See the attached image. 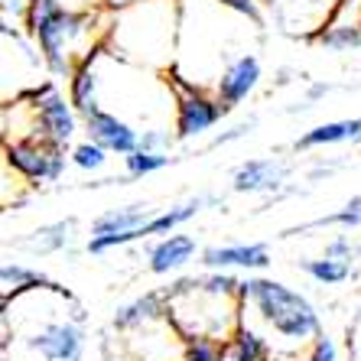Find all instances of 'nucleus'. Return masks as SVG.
<instances>
[{"label":"nucleus","mask_w":361,"mask_h":361,"mask_svg":"<svg viewBox=\"0 0 361 361\" xmlns=\"http://www.w3.org/2000/svg\"><path fill=\"white\" fill-rule=\"evenodd\" d=\"M169 316V306H166V296L163 290H150V293H140L134 300L121 302L114 316H111V329L118 332V336H130L137 329L143 326H153V322H160Z\"/></svg>","instance_id":"nucleus-14"},{"label":"nucleus","mask_w":361,"mask_h":361,"mask_svg":"<svg viewBox=\"0 0 361 361\" xmlns=\"http://www.w3.org/2000/svg\"><path fill=\"white\" fill-rule=\"evenodd\" d=\"M199 254V241L192 235H166L160 241L143 244V257H147V267L157 277H166V274H176L185 264Z\"/></svg>","instance_id":"nucleus-15"},{"label":"nucleus","mask_w":361,"mask_h":361,"mask_svg":"<svg viewBox=\"0 0 361 361\" xmlns=\"http://www.w3.org/2000/svg\"><path fill=\"white\" fill-rule=\"evenodd\" d=\"M296 267L306 274V277H312L316 283H345V280L355 277V267L352 261H342V257H329V254H322V257H306V261H296Z\"/></svg>","instance_id":"nucleus-22"},{"label":"nucleus","mask_w":361,"mask_h":361,"mask_svg":"<svg viewBox=\"0 0 361 361\" xmlns=\"http://www.w3.org/2000/svg\"><path fill=\"white\" fill-rule=\"evenodd\" d=\"M183 361H225V342H219V338H185Z\"/></svg>","instance_id":"nucleus-28"},{"label":"nucleus","mask_w":361,"mask_h":361,"mask_svg":"<svg viewBox=\"0 0 361 361\" xmlns=\"http://www.w3.org/2000/svg\"><path fill=\"white\" fill-rule=\"evenodd\" d=\"M153 219V209L147 202H130V205H118V209L101 212L98 219L92 221L88 235L92 238H104V235H124V231H137Z\"/></svg>","instance_id":"nucleus-19"},{"label":"nucleus","mask_w":361,"mask_h":361,"mask_svg":"<svg viewBox=\"0 0 361 361\" xmlns=\"http://www.w3.org/2000/svg\"><path fill=\"white\" fill-rule=\"evenodd\" d=\"M221 7H228L231 13H238V17L251 20L254 26H267V10H264L261 0H219Z\"/></svg>","instance_id":"nucleus-29"},{"label":"nucleus","mask_w":361,"mask_h":361,"mask_svg":"<svg viewBox=\"0 0 361 361\" xmlns=\"http://www.w3.org/2000/svg\"><path fill=\"white\" fill-rule=\"evenodd\" d=\"M82 130L88 140L101 143L104 150L118 153V157H127V153H134L137 147H140V130L111 108H98V111H92V114H85Z\"/></svg>","instance_id":"nucleus-10"},{"label":"nucleus","mask_w":361,"mask_h":361,"mask_svg":"<svg viewBox=\"0 0 361 361\" xmlns=\"http://www.w3.org/2000/svg\"><path fill=\"white\" fill-rule=\"evenodd\" d=\"M75 231H78L75 219H59V221H49V225H39L36 231H30L23 241H17V247H23L26 254H36V257L62 254L66 247H72Z\"/></svg>","instance_id":"nucleus-16"},{"label":"nucleus","mask_w":361,"mask_h":361,"mask_svg":"<svg viewBox=\"0 0 361 361\" xmlns=\"http://www.w3.org/2000/svg\"><path fill=\"white\" fill-rule=\"evenodd\" d=\"M261 78H264V68H261L257 52L244 49L225 66V72L219 75V82H215L212 92L219 94V101L225 104V111H231V108H238L241 101H247L254 92H257Z\"/></svg>","instance_id":"nucleus-11"},{"label":"nucleus","mask_w":361,"mask_h":361,"mask_svg":"<svg viewBox=\"0 0 361 361\" xmlns=\"http://www.w3.org/2000/svg\"><path fill=\"white\" fill-rule=\"evenodd\" d=\"M225 361H274L270 342L251 326H241L225 342Z\"/></svg>","instance_id":"nucleus-21"},{"label":"nucleus","mask_w":361,"mask_h":361,"mask_svg":"<svg viewBox=\"0 0 361 361\" xmlns=\"http://www.w3.org/2000/svg\"><path fill=\"white\" fill-rule=\"evenodd\" d=\"M179 23L183 0H134L124 7H111L104 46L124 62L169 72L179 52Z\"/></svg>","instance_id":"nucleus-4"},{"label":"nucleus","mask_w":361,"mask_h":361,"mask_svg":"<svg viewBox=\"0 0 361 361\" xmlns=\"http://www.w3.org/2000/svg\"><path fill=\"white\" fill-rule=\"evenodd\" d=\"M329 92V85H312L310 88V101H316V98H322V94Z\"/></svg>","instance_id":"nucleus-38"},{"label":"nucleus","mask_w":361,"mask_h":361,"mask_svg":"<svg viewBox=\"0 0 361 361\" xmlns=\"http://www.w3.org/2000/svg\"><path fill=\"white\" fill-rule=\"evenodd\" d=\"M108 153L101 143L94 140H82L72 147V153H68V160H72V166L82 169V173H98V169H104V163H108Z\"/></svg>","instance_id":"nucleus-27"},{"label":"nucleus","mask_w":361,"mask_h":361,"mask_svg":"<svg viewBox=\"0 0 361 361\" xmlns=\"http://www.w3.org/2000/svg\"><path fill=\"white\" fill-rule=\"evenodd\" d=\"M361 17V0H342V10H338V23H358Z\"/></svg>","instance_id":"nucleus-36"},{"label":"nucleus","mask_w":361,"mask_h":361,"mask_svg":"<svg viewBox=\"0 0 361 361\" xmlns=\"http://www.w3.org/2000/svg\"><path fill=\"white\" fill-rule=\"evenodd\" d=\"M358 143H361V137H358Z\"/></svg>","instance_id":"nucleus-41"},{"label":"nucleus","mask_w":361,"mask_h":361,"mask_svg":"<svg viewBox=\"0 0 361 361\" xmlns=\"http://www.w3.org/2000/svg\"><path fill=\"white\" fill-rule=\"evenodd\" d=\"M348 355H352V361H361V312L348 326Z\"/></svg>","instance_id":"nucleus-35"},{"label":"nucleus","mask_w":361,"mask_h":361,"mask_svg":"<svg viewBox=\"0 0 361 361\" xmlns=\"http://www.w3.org/2000/svg\"><path fill=\"white\" fill-rule=\"evenodd\" d=\"M169 319L183 338H219L228 342L241 329V293H219L202 277H179L163 286Z\"/></svg>","instance_id":"nucleus-5"},{"label":"nucleus","mask_w":361,"mask_h":361,"mask_svg":"<svg viewBox=\"0 0 361 361\" xmlns=\"http://www.w3.org/2000/svg\"><path fill=\"white\" fill-rule=\"evenodd\" d=\"M124 4H134V0H111V7H124Z\"/></svg>","instance_id":"nucleus-39"},{"label":"nucleus","mask_w":361,"mask_h":361,"mask_svg":"<svg viewBox=\"0 0 361 361\" xmlns=\"http://www.w3.org/2000/svg\"><path fill=\"white\" fill-rule=\"evenodd\" d=\"M66 10H78V13H94V10H111V0H59Z\"/></svg>","instance_id":"nucleus-34"},{"label":"nucleus","mask_w":361,"mask_h":361,"mask_svg":"<svg viewBox=\"0 0 361 361\" xmlns=\"http://www.w3.org/2000/svg\"><path fill=\"white\" fill-rule=\"evenodd\" d=\"M4 361H85L88 310L59 283L4 296Z\"/></svg>","instance_id":"nucleus-1"},{"label":"nucleus","mask_w":361,"mask_h":361,"mask_svg":"<svg viewBox=\"0 0 361 361\" xmlns=\"http://www.w3.org/2000/svg\"><path fill=\"white\" fill-rule=\"evenodd\" d=\"M205 205H221V199L215 192H202V195H192V199L179 202V205H173V209H163L157 212L147 225H143V238H153V235H173L179 225H185V221H192L195 215H199Z\"/></svg>","instance_id":"nucleus-18"},{"label":"nucleus","mask_w":361,"mask_h":361,"mask_svg":"<svg viewBox=\"0 0 361 361\" xmlns=\"http://www.w3.org/2000/svg\"><path fill=\"white\" fill-rule=\"evenodd\" d=\"M267 20L290 39L312 42L342 10V0H261Z\"/></svg>","instance_id":"nucleus-6"},{"label":"nucleus","mask_w":361,"mask_h":361,"mask_svg":"<svg viewBox=\"0 0 361 361\" xmlns=\"http://www.w3.org/2000/svg\"><path fill=\"white\" fill-rule=\"evenodd\" d=\"M173 157L169 153H157V150H143L137 147L134 153H127L124 157V169L130 179H143V176H153V173H160V169L173 166Z\"/></svg>","instance_id":"nucleus-24"},{"label":"nucleus","mask_w":361,"mask_h":361,"mask_svg":"<svg viewBox=\"0 0 361 361\" xmlns=\"http://www.w3.org/2000/svg\"><path fill=\"white\" fill-rule=\"evenodd\" d=\"M108 26L111 10L78 13L66 10L59 0H30L23 13V30L39 46L49 78H66V82L78 62L94 56L108 42Z\"/></svg>","instance_id":"nucleus-3"},{"label":"nucleus","mask_w":361,"mask_h":361,"mask_svg":"<svg viewBox=\"0 0 361 361\" xmlns=\"http://www.w3.org/2000/svg\"><path fill=\"white\" fill-rule=\"evenodd\" d=\"M241 326L267 338L274 361H300L322 336L319 312L300 290L251 274L241 280Z\"/></svg>","instance_id":"nucleus-2"},{"label":"nucleus","mask_w":361,"mask_h":361,"mask_svg":"<svg viewBox=\"0 0 361 361\" xmlns=\"http://www.w3.org/2000/svg\"><path fill=\"white\" fill-rule=\"evenodd\" d=\"M26 94L33 98L36 111H39V121H42V130H46L49 140L62 143V147H68V143L75 140V134L82 130V114L75 111L72 98L59 92L56 78H46V82L36 85L33 92H26Z\"/></svg>","instance_id":"nucleus-9"},{"label":"nucleus","mask_w":361,"mask_h":361,"mask_svg":"<svg viewBox=\"0 0 361 361\" xmlns=\"http://www.w3.org/2000/svg\"><path fill=\"white\" fill-rule=\"evenodd\" d=\"M209 270H267L270 267V247L264 241L254 244H212L199 254Z\"/></svg>","instance_id":"nucleus-12"},{"label":"nucleus","mask_w":361,"mask_h":361,"mask_svg":"<svg viewBox=\"0 0 361 361\" xmlns=\"http://www.w3.org/2000/svg\"><path fill=\"white\" fill-rule=\"evenodd\" d=\"M176 140H179V137L169 134V127H147V130H140V147H143V150L169 153Z\"/></svg>","instance_id":"nucleus-30"},{"label":"nucleus","mask_w":361,"mask_h":361,"mask_svg":"<svg viewBox=\"0 0 361 361\" xmlns=\"http://www.w3.org/2000/svg\"><path fill=\"white\" fill-rule=\"evenodd\" d=\"M4 153H7V163L13 166V173H20L30 185L59 183L66 176V166L72 163L66 157V147L49 140V137L4 143Z\"/></svg>","instance_id":"nucleus-8"},{"label":"nucleus","mask_w":361,"mask_h":361,"mask_svg":"<svg viewBox=\"0 0 361 361\" xmlns=\"http://www.w3.org/2000/svg\"><path fill=\"white\" fill-rule=\"evenodd\" d=\"M312 46H319V49H326V52H355V49H361V26L332 20V23L312 39Z\"/></svg>","instance_id":"nucleus-23"},{"label":"nucleus","mask_w":361,"mask_h":361,"mask_svg":"<svg viewBox=\"0 0 361 361\" xmlns=\"http://www.w3.org/2000/svg\"><path fill=\"white\" fill-rule=\"evenodd\" d=\"M361 137V118H348V121H326V124L310 127L300 140L293 143L296 153L306 150H319V147H336V143H358Z\"/></svg>","instance_id":"nucleus-20"},{"label":"nucleus","mask_w":361,"mask_h":361,"mask_svg":"<svg viewBox=\"0 0 361 361\" xmlns=\"http://www.w3.org/2000/svg\"><path fill=\"white\" fill-rule=\"evenodd\" d=\"M166 75H169L173 92H176L173 134H176L179 140H192V137L209 134L212 127L228 114L215 92H205V88H199V85H192V82H183V78L173 75V72H166Z\"/></svg>","instance_id":"nucleus-7"},{"label":"nucleus","mask_w":361,"mask_h":361,"mask_svg":"<svg viewBox=\"0 0 361 361\" xmlns=\"http://www.w3.org/2000/svg\"><path fill=\"white\" fill-rule=\"evenodd\" d=\"M312 228H361V195H352L338 212L332 215H322V219L310 221V225L293 228L290 235H300V231H312Z\"/></svg>","instance_id":"nucleus-25"},{"label":"nucleus","mask_w":361,"mask_h":361,"mask_svg":"<svg viewBox=\"0 0 361 361\" xmlns=\"http://www.w3.org/2000/svg\"><path fill=\"white\" fill-rule=\"evenodd\" d=\"M286 176H290V163L277 157H254L231 173V189L235 192H277Z\"/></svg>","instance_id":"nucleus-13"},{"label":"nucleus","mask_w":361,"mask_h":361,"mask_svg":"<svg viewBox=\"0 0 361 361\" xmlns=\"http://www.w3.org/2000/svg\"><path fill=\"white\" fill-rule=\"evenodd\" d=\"M257 127V118H247V121H238L235 127H228V130H221L215 140H212V147H228V143H235V140H241V137H247Z\"/></svg>","instance_id":"nucleus-32"},{"label":"nucleus","mask_w":361,"mask_h":361,"mask_svg":"<svg viewBox=\"0 0 361 361\" xmlns=\"http://www.w3.org/2000/svg\"><path fill=\"white\" fill-rule=\"evenodd\" d=\"M26 7H30V0H0V10H4V17H13V20H23Z\"/></svg>","instance_id":"nucleus-37"},{"label":"nucleus","mask_w":361,"mask_h":361,"mask_svg":"<svg viewBox=\"0 0 361 361\" xmlns=\"http://www.w3.org/2000/svg\"><path fill=\"white\" fill-rule=\"evenodd\" d=\"M358 26H361V17H358Z\"/></svg>","instance_id":"nucleus-40"},{"label":"nucleus","mask_w":361,"mask_h":361,"mask_svg":"<svg viewBox=\"0 0 361 361\" xmlns=\"http://www.w3.org/2000/svg\"><path fill=\"white\" fill-rule=\"evenodd\" d=\"M0 283H4V296H7V293H17V290H26V286L49 283V277L33 267H26V264H20V261H7L0 267Z\"/></svg>","instance_id":"nucleus-26"},{"label":"nucleus","mask_w":361,"mask_h":361,"mask_svg":"<svg viewBox=\"0 0 361 361\" xmlns=\"http://www.w3.org/2000/svg\"><path fill=\"white\" fill-rule=\"evenodd\" d=\"M326 254L329 257H342V261H355V257L361 254V247L352 241V238L338 235V238H332V241L326 244Z\"/></svg>","instance_id":"nucleus-33"},{"label":"nucleus","mask_w":361,"mask_h":361,"mask_svg":"<svg viewBox=\"0 0 361 361\" xmlns=\"http://www.w3.org/2000/svg\"><path fill=\"white\" fill-rule=\"evenodd\" d=\"M300 361H338V348H336V342L322 332V336L310 345V352L302 355Z\"/></svg>","instance_id":"nucleus-31"},{"label":"nucleus","mask_w":361,"mask_h":361,"mask_svg":"<svg viewBox=\"0 0 361 361\" xmlns=\"http://www.w3.org/2000/svg\"><path fill=\"white\" fill-rule=\"evenodd\" d=\"M68 98H72V104H75V111L82 118L98 108H104V104H101V72H98V59H94V56L78 62L75 72L68 75Z\"/></svg>","instance_id":"nucleus-17"}]
</instances>
